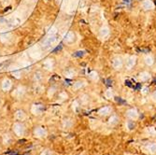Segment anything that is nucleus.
I'll return each instance as SVG.
<instances>
[{"mask_svg":"<svg viewBox=\"0 0 156 155\" xmlns=\"http://www.w3.org/2000/svg\"><path fill=\"white\" fill-rule=\"evenodd\" d=\"M151 99H152V101L156 103V90H155L154 92H152V93H151Z\"/></svg>","mask_w":156,"mask_h":155,"instance_id":"16","label":"nucleus"},{"mask_svg":"<svg viewBox=\"0 0 156 155\" xmlns=\"http://www.w3.org/2000/svg\"><path fill=\"white\" fill-rule=\"evenodd\" d=\"M151 79V74L148 71H141L138 73L137 75V79L139 82H142V83H145V82H148L150 81Z\"/></svg>","mask_w":156,"mask_h":155,"instance_id":"5","label":"nucleus"},{"mask_svg":"<svg viewBox=\"0 0 156 155\" xmlns=\"http://www.w3.org/2000/svg\"><path fill=\"white\" fill-rule=\"evenodd\" d=\"M112 112V108L111 107L109 106H105L101 108H99L98 111H97V114L99 116H102V117H106V116H108L110 113Z\"/></svg>","mask_w":156,"mask_h":155,"instance_id":"6","label":"nucleus"},{"mask_svg":"<svg viewBox=\"0 0 156 155\" xmlns=\"http://www.w3.org/2000/svg\"><path fill=\"white\" fill-rule=\"evenodd\" d=\"M146 150L151 154H156V143H150L147 145Z\"/></svg>","mask_w":156,"mask_h":155,"instance_id":"10","label":"nucleus"},{"mask_svg":"<svg viewBox=\"0 0 156 155\" xmlns=\"http://www.w3.org/2000/svg\"><path fill=\"white\" fill-rule=\"evenodd\" d=\"M89 78L90 79L94 80V81H97L99 79V76H98V73L95 72V71H92L90 74H89Z\"/></svg>","mask_w":156,"mask_h":155,"instance_id":"12","label":"nucleus"},{"mask_svg":"<svg viewBox=\"0 0 156 155\" xmlns=\"http://www.w3.org/2000/svg\"><path fill=\"white\" fill-rule=\"evenodd\" d=\"M140 8L144 11H151L155 9L153 0H142L140 3Z\"/></svg>","mask_w":156,"mask_h":155,"instance_id":"3","label":"nucleus"},{"mask_svg":"<svg viewBox=\"0 0 156 155\" xmlns=\"http://www.w3.org/2000/svg\"><path fill=\"white\" fill-rule=\"evenodd\" d=\"M125 116L128 118L129 120H132V121H136L138 119L139 117V113L136 108H129L127 109L126 112H125Z\"/></svg>","mask_w":156,"mask_h":155,"instance_id":"4","label":"nucleus"},{"mask_svg":"<svg viewBox=\"0 0 156 155\" xmlns=\"http://www.w3.org/2000/svg\"><path fill=\"white\" fill-rule=\"evenodd\" d=\"M148 132H149L151 136H155V135H156V132H155V130H154L152 127L149 128V129H148Z\"/></svg>","mask_w":156,"mask_h":155,"instance_id":"17","label":"nucleus"},{"mask_svg":"<svg viewBox=\"0 0 156 155\" xmlns=\"http://www.w3.org/2000/svg\"><path fill=\"white\" fill-rule=\"evenodd\" d=\"M83 86V82L82 81H79L75 84V88L76 89H79V88H81Z\"/></svg>","mask_w":156,"mask_h":155,"instance_id":"15","label":"nucleus"},{"mask_svg":"<svg viewBox=\"0 0 156 155\" xmlns=\"http://www.w3.org/2000/svg\"><path fill=\"white\" fill-rule=\"evenodd\" d=\"M104 95H105V97L107 98V99H113V97H114V92H113L112 89L109 88L105 92Z\"/></svg>","mask_w":156,"mask_h":155,"instance_id":"11","label":"nucleus"},{"mask_svg":"<svg viewBox=\"0 0 156 155\" xmlns=\"http://www.w3.org/2000/svg\"><path fill=\"white\" fill-rule=\"evenodd\" d=\"M127 127H128L129 129H133L134 127H135V122H134V121H128L127 122Z\"/></svg>","mask_w":156,"mask_h":155,"instance_id":"14","label":"nucleus"},{"mask_svg":"<svg viewBox=\"0 0 156 155\" xmlns=\"http://www.w3.org/2000/svg\"><path fill=\"white\" fill-rule=\"evenodd\" d=\"M120 122V118L117 116V115H111L108 121V123L110 125V126H116Z\"/></svg>","mask_w":156,"mask_h":155,"instance_id":"9","label":"nucleus"},{"mask_svg":"<svg viewBox=\"0 0 156 155\" xmlns=\"http://www.w3.org/2000/svg\"><path fill=\"white\" fill-rule=\"evenodd\" d=\"M137 64L136 55H130L124 61V68L127 70H132Z\"/></svg>","mask_w":156,"mask_h":155,"instance_id":"2","label":"nucleus"},{"mask_svg":"<svg viewBox=\"0 0 156 155\" xmlns=\"http://www.w3.org/2000/svg\"><path fill=\"white\" fill-rule=\"evenodd\" d=\"M143 61H144V64L147 66H152L155 64V58H154V56H152V55H146L144 57V59H143Z\"/></svg>","mask_w":156,"mask_h":155,"instance_id":"8","label":"nucleus"},{"mask_svg":"<svg viewBox=\"0 0 156 155\" xmlns=\"http://www.w3.org/2000/svg\"><path fill=\"white\" fill-rule=\"evenodd\" d=\"M110 64H111V66L112 68L116 70V71H121L122 70V68H124V60L122 59V56H114L111 61H110Z\"/></svg>","mask_w":156,"mask_h":155,"instance_id":"1","label":"nucleus"},{"mask_svg":"<svg viewBox=\"0 0 156 155\" xmlns=\"http://www.w3.org/2000/svg\"><path fill=\"white\" fill-rule=\"evenodd\" d=\"M98 35H99V37H100L101 38H106V37H108L109 35H110V30H109V28L108 27V26H106V25H104V26H102L100 29H99V31H98Z\"/></svg>","mask_w":156,"mask_h":155,"instance_id":"7","label":"nucleus"},{"mask_svg":"<svg viewBox=\"0 0 156 155\" xmlns=\"http://www.w3.org/2000/svg\"><path fill=\"white\" fill-rule=\"evenodd\" d=\"M140 92H141V94H143V95H147V94L150 93V88H149L148 86H143L142 88H141Z\"/></svg>","mask_w":156,"mask_h":155,"instance_id":"13","label":"nucleus"}]
</instances>
